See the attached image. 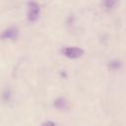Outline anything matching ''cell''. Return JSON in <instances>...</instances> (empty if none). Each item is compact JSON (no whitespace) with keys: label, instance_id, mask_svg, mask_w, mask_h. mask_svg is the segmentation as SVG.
<instances>
[{"label":"cell","instance_id":"cell-1","mask_svg":"<svg viewBox=\"0 0 126 126\" xmlns=\"http://www.w3.org/2000/svg\"><path fill=\"white\" fill-rule=\"evenodd\" d=\"M27 5H28V8H29V11H28V21L30 23H34L35 21H37V19L39 17L40 7L34 1H29Z\"/></svg>","mask_w":126,"mask_h":126},{"label":"cell","instance_id":"cell-2","mask_svg":"<svg viewBox=\"0 0 126 126\" xmlns=\"http://www.w3.org/2000/svg\"><path fill=\"white\" fill-rule=\"evenodd\" d=\"M62 54L69 58V59H77L79 57H81L84 54V50L80 47H76V46H71V47H64L61 50Z\"/></svg>","mask_w":126,"mask_h":126},{"label":"cell","instance_id":"cell-3","mask_svg":"<svg viewBox=\"0 0 126 126\" xmlns=\"http://www.w3.org/2000/svg\"><path fill=\"white\" fill-rule=\"evenodd\" d=\"M18 30L15 28H9L7 30H5L1 34H0V38L1 39H17L18 38Z\"/></svg>","mask_w":126,"mask_h":126},{"label":"cell","instance_id":"cell-4","mask_svg":"<svg viewBox=\"0 0 126 126\" xmlns=\"http://www.w3.org/2000/svg\"><path fill=\"white\" fill-rule=\"evenodd\" d=\"M54 107H56L57 109H66L67 108V101L65 100V98L63 97H58L54 102H53Z\"/></svg>","mask_w":126,"mask_h":126},{"label":"cell","instance_id":"cell-5","mask_svg":"<svg viewBox=\"0 0 126 126\" xmlns=\"http://www.w3.org/2000/svg\"><path fill=\"white\" fill-rule=\"evenodd\" d=\"M121 65H122V63H121L120 60H112V61L109 62L108 67H109L110 70H117L121 67Z\"/></svg>","mask_w":126,"mask_h":126},{"label":"cell","instance_id":"cell-6","mask_svg":"<svg viewBox=\"0 0 126 126\" xmlns=\"http://www.w3.org/2000/svg\"><path fill=\"white\" fill-rule=\"evenodd\" d=\"M10 98H11V91L7 89L2 93V99H3V101L7 102L10 100Z\"/></svg>","mask_w":126,"mask_h":126},{"label":"cell","instance_id":"cell-7","mask_svg":"<svg viewBox=\"0 0 126 126\" xmlns=\"http://www.w3.org/2000/svg\"><path fill=\"white\" fill-rule=\"evenodd\" d=\"M116 3H117V0H104V1H103L104 6H105L106 8H108V9L113 8V7L116 5Z\"/></svg>","mask_w":126,"mask_h":126},{"label":"cell","instance_id":"cell-8","mask_svg":"<svg viewBox=\"0 0 126 126\" xmlns=\"http://www.w3.org/2000/svg\"><path fill=\"white\" fill-rule=\"evenodd\" d=\"M41 126H56V125H55V123L52 122V121H46V122H43V123L41 124Z\"/></svg>","mask_w":126,"mask_h":126}]
</instances>
